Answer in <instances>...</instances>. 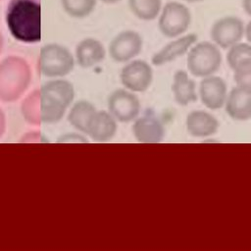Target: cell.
Masks as SVG:
<instances>
[{"label":"cell","mask_w":251,"mask_h":251,"mask_svg":"<svg viewBox=\"0 0 251 251\" xmlns=\"http://www.w3.org/2000/svg\"><path fill=\"white\" fill-rule=\"evenodd\" d=\"M63 11L73 19H84L90 16L98 0H60Z\"/></svg>","instance_id":"21"},{"label":"cell","mask_w":251,"mask_h":251,"mask_svg":"<svg viewBox=\"0 0 251 251\" xmlns=\"http://www.w3.org/2000/svg\"><path fill=\"white\" fill-rule=\"evenodd\" d=\"M4 130H5V116L0 109V136L2 135Z\"/></svg>","instance_id":"26"},{"label":"cell","mask_w":251,"mask_h":251,"mask_svg":"<svg viewBox=\"0 0 251 251\" xmlns=\"http://www.w3.org/2000/svg\"><path fill=\"white\" fill-rule=\"evenodd\" d=\"M108 109L119 122L134 121L140 111V103L134 92L127 89H117L108 98Z\"/></svg>","instance_id":"10"},{"label":"cell","mask_w":251,"mask_h":251,"mask_svg":"<svg viewBox=\"0 0 251 251\" xmlns=\"http://www.w3.org/2000/svg\"><path fill=\"white\" fill-rule=\"evenodd\" d=\"M251 58V44L238 42L228 48L226 61L230 69L234 70L241 62Z\"/></svg>","instance_id":"22"},{"label":"cell","mask_w":251,"mask_h":251,"mask_svg":"<svg viewBox=\"0 0 251 251\" xmlns=\"http://www.w3.org/2000/svg\"><path fill=\"white\" fill-rule=\"evenodd\" d=\"M96 112L97 110L92 103L86 100H79L71 108L68 114V120L75 129L86 134L88 126Z\"/></svg>","instance_id":"19"},{"label":"cell","mask_w":251,"mask_h":251,"mask_svg":"<svg viewBox=\"0 0 251 251\" xmlns=\"http://www.w3.org/2000/svg\"><path fill=\"white\" fill-rule=\"evenodd\" d=\"M188 133L194 137H208L219 129L218 120L210 113L202 110L190 112L185 121Z\"/></svg>","instance_id":"16"},{"label":"cell","mask_w":251,"mask_h":251,"mask_svg":"<svg viewBox=\"0 0 251 251\" xmlns=\"http://www.w3.org/2000/svg\"><path fill=\"white\" fill-rule=\"evenodd\" d=\"M196 40L197 35L194 33L185 34L175 40H172L152 56V64L159 67L175 61L176 59L186 54L189 49L196 43Z\"/></svg>","instance_id":"12"},{"label":"cell","mask_w":251,"mask_h":251,"mask_svg":"<svg viewBox=\"0 0 251 251\" xmlns=\"http://www.w3.org/2000/svg\"><path fill=\"white\" fill-rule=\"evenodd\" d=\"M183 1H186V2H189V3H194V2H200V1H203V0H183Z\"/></svg>","instance_id":"29"},{"label":"cell","mask_w":251,"mask_h":251,"mask_svg":"<svg viewBox=\"0 0 251 251\" xmlns=\"http://www.w3.org/2000/svg\"><path fill=\"white\" fill-rule=\"evenodd\" d=\"M117 131V120L108 111H97L94 115L86 134L97 142L111 140Z\"/></svg>","instance_id":"17"},{"label":"cell","mask_w":251,"mask_h":251,"mask_svg":"<svg viewBox=\"0 0 251 251\" xmlns=\"http://www.w3.org/2000/svg\"><path fill=\"white\" fill-rule=\"evenodd\" d=\"M132 133L141 143H158L164 138L165 128L158 118L153 115H144L134 120Z\"/></svg>","instance_id":"15"},{"label":"cell","mask_w":251,"mask_h":251,"mask_svg":"<svg viewBox=\"0 0 251 251\" xmlns=\"http://www.w3.org/2000/svg\"><path fill=\"white\" fill-rule=\"evenodd\" d=\"M142 47V36L135 30L126 29L120 31L112 38L108 52L115 62L127 63L139 55Z\"/></svg>","instance_id":"7"},{"label":"cell","mask_w":251,"mask_h":251,"mask_svg":"<svg viewBox=\"0 0 251 251\" xmlns=\"http://www.w3.org/2000/svg\"><path fill=\"white\" fill-rule=\"evenodd\" d=\"M30 82L28 63L18 56H9L0 62V100H17Z\"/></svg>","instance_id":"3"},{"label":"cell","mask_w":251,"mask_h":251,"mask_svg":"<svg viewBox=\"0 0 251 251\" xmlns=\"http://www.w3.org/2000/svg\"><path fill=\"white\" fill-rule=\"evenodd\" d=\"M244 35L246 36V39L248 40V42L251 43V21L245 25Z\"/></svg>","instance_id":"25"},{"label":"cell","mask_w":251,"mask_h":251,"mask_svg":"<svg viewBox=\"0 0 251 251\" xmlns=\"http://www.w3.org/2000/svg\"><path fill=\"white\" fill-rule=\"evenodd\" d=\"M98 1H100V2H102L104 4H107V5H113V4L119 3L122 0H98Z\"/></svg>","instance_id":"27"},{"label":"cell","mask_w":251,"mask_h":251,"mask_svg":"<svg viewBox=\"0 0 251 251\" xmlns=\"http://www.w3.org/2000/svg\"><path fill=\"white\" fill-rule=\"evenodd\" d=\"M233 78L237 86L251 90V58L244 60L233 70Z\"/></svg>","instance_id":"23"},{"label":"cell","mask_w":251,"mask_h":251,"mask_svg":"<svg viewBox=\"0 0 251 251\" xmlns=\"http://www.w3.org/2000/svg\"><path fill=\"white\" fill-rule=\"evenodd\" d=\"M245 25L234 16H226L217 20L211 27V38L221 48L228 49L241 41L244 36Z\"/></svg>","instance_id":"9"},{"label":"cell","mask_w":251,"mask_h":251,"mask_svg":"<svg viewBox=\"0 0 251 251\" xmlns=\"http://www.w3.org/2000/svg\"><path fill=\"white\" fill-rule=\"evenodd\" d=\"M120 79L126 89L132 92H143L152 83V67L144 60L133 59L125 63L121 70Z\"/></svg>","instance_id":"8"},{"label":"cell","mask_w":251,"mask_h":251,"mask_svg":"<svg viewBox=\"0 0 251 251\" xmlns=\"http://www.w3.org/2000/svg\"><path fill=\"white\" fill-rule=\"evenodd\" d=\"M187 69L197 77L214 75L222 65V54L214 42L203 41L194 44L187 52Z\"/></svg>","instance_id":"5"},{"label":"cell","mask_w":251,"mask_h":251,"mask_svg":"<svg viewBox=\"0 0 251 251\" xmlns=\"http://www.w3.org/2000/svg\"><path fill=\"white\" fill-rule=\"evenodd\" d=\"M74 98L75 88L70 81L52 78L25 99L22 113L29 124H54L64 117Z\"/></svg>","instance_id":"1"},{"label":"cell","mask_w":251,"mask_h":251,"mask_svg":"<svg viewBox=\"0 0 251 251\" xmlns=\"http://www.w3.org/2000/svg\"><path fill=\"white\" fill-rule=\"evenodd\" d=\"M225 107L226 114L234 121L251 119V90L236 85L227 93Z\"/></svg>","instance_id":"13"},{"label":"cell","mask_w":251,"mask_h":251,"mask_svg":"<svg viewBox=\"0 0 251 251\" xmlns=\"http://www.w3.org/2000/svg\"><path fill=\"white\" fill-rule=\"evenodd\" d=\"M242 7L246 14L251 16V0H242Z\"/></svg>","instance_id":"24"},{"label":"cell","mask_w":251,"mask_h":251,"mask_svg":"<svg viewBox=\"0 0 251 251\" xmlns=\"http://www.w3.org/2000/svg\"><path fill=\"white\" fill-rule=\"evenodd\" d=\"M199 95L202 103L210 110H218L225 106L227 97L226 81L217 75L203 77L199 86Z\"/></svg>","instance_id":"11"},{"label":"cell","mask_w":251,"mask_h":251,"mask_svg":"<svg viewBox=\"0 0 251 251\" xmlns=\"http://www.w3.org/2000/svg\"><path fill=\"white\" fill-rule=\"evenodd\" d=\"M172 90L176 102L180 106H187L197 100L195 81L188 76L185 71L179 70L175 73Z\"/></svg>","instance_id":"18"},{"label":"cell","mask_w":251,"mask_h":251,"mask_svg":"<svg viewBox=\"0 0 251 251\" xmlns=\"http://www.w3.org/2000/svg\"><path fill=\"white\" fill-rule=\"evenodd\" d=\"M5 22L11 35L24 43L41 40V0H10Z\"/></svg>","instance_id":"2"},{"label":"cell","mask_w":251,"mask_h":251,"mask_svg":"<svg viewBox=\"0 0 251 251\" xmlns=\"http://www.w3.org/2000/svg\"><path fill=\"white\" fill-rule=\"evenodd\" d=\"M75 55L59 43L45 44L39 52L38 70L46 77L61 78L75 68Z\"/></svg>","instance_id":"4"},{"label":"cell","mask_w":251,"mask_h":251,"mask_svg":"<svg viewBox=\"0 0 251 251\" xmlns=\"http://www.w3.org/2000/svg\"><path fill=\"white\" fill-rule=\"evenodd\" d=\"M2 45H3V38H2V34L0 32V51L2 49Z\"/></svg>","instance_id":"28"},{"label":"cell","mask_w":251,"mask_h":251,"mask_svg":"<svg viewBox=\"0 0 251 251\" xmlns=\"http://www.w3.org/2000/svg\"><path fill=\"white\" fill-rule=\"evenodd\" d=\"M106 56V48L103 43L94 37L81 39L75 51V63L79 67L89 69L100 64Z\"/></svg>","instance_id":"14"},{"label":"cell","mask_w":251,"mask_h":251,"mask_svg":"<svg viewBox=\"0 0 251 251\" xmlns=\"http://www.w3.org/2000/svg\"><path fill=\"white\" fill-rule=\"evenodd\" d=\"M131 14L141 21H153L162 10V0H127Z\"/></svg>","instance_id":"20"},{"label":"cell","mask_w":251,"mask_h":251,"mask_svg":"<svg viewBox=\"0 0 251 251\" xmlns=\"http://www.w3.org/2000/svg\"><path fill=\"white\" fill-rule=\"evenodd\" d=\"M191 23V13L182 3L176 1L167 2L158 17L160 32L169 38H176L183 34Z\"/></svg>","instance_id":"6"}]
</instances>
